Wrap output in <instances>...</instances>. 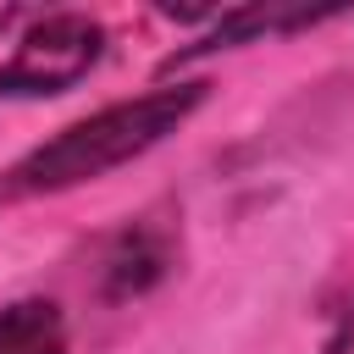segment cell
<instances>
[{
	"label": "cell",
	"mask_w": 354,
	"mask_h": 354,
	"mask_svg": "<svg viewBox=\"0 0 354 354\" xmlns=\"http://www.w3.org/2000/svg\"><path fill=\"white\" fill-rule=\"evenodd\" d=\"M210 83H166L149 88L138 100H116L88 111L83 122L61 127L55 138H44L39 149H28L11 171H6V194L28 199V194H61L77 183H94L127 160H138L144 149H155L166 133H177L199 105H205Z\"/></svg>",
	"instance_id": "1"
},
{
	"label": "cell",
	"mask_w": 354,
	"mask_h": 354,
	"mask_svg": "<svg viewBox=\"0 0 354 354\" xmlns=\"http://www.w3.org/2000/svg\"><path fill=\"white\" fill-rule=\"evenodd\" d=\"M105 55V28L88 11H44L22 28L17 50L0 61V100H44L77 88Z\"/></svg>",
	"instance_id": "2"
},
{
	"label": "cell",
	"mask_w": 354,
	"mask_h": 354,
	"mask_svg": "<svg viewBox=\"0 0 354 354\" xmlns=\"http://www.w3.org/2000/svg\"><path fill=\"white\" fill-rule=\"evenodd\" d=\"M166 271H171V238H166L160 227H149V221H133V227L105 249V266H100L105 299H133V293L155 288Z\"/></svg>",
	"instance_id": "3"
},
{
	"label": "cell",
	"mask_w": 354,
	"mask_h": 354,
	"mask_svg": "<svg viewBox=\"0 0 354 354\" xmlns=\"http://www.w3.org/2000/svg\"><path fill=\"white\" fill-rule=\"evenodd\" d=\"M0 354H66V321L55 299H17L0 310Z\"/></svg>",
	"instance_id": "4"
}]
</instances>
